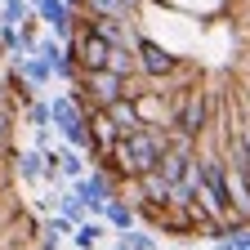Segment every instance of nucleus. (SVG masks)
Instances as JSON below:
<instances>
[{
    "label": "nucleus",
    "mask_w": 250,
    "mask_h": 250,
    "mask_svg": "<svg viewBox=\"0 0 250 250\" xmlns=\"http://www.w3.org/2000/svg\"><path fill=\"white\" fill-rule=\"evenodd\" d=\"M161 156H166V134L139 125V130H130V134L116 139L112 166H107V170H112L116 179H125V183H134V179H143V174H156Z\"/></svg>",
    "instance_id": "obj_1"
},
{
    "label": "nucleus",
    "mask_w": 250,
    "mask_h": 250,
    "mask_svg": "<svg viewBox=\"0 0 250 250\" xmlns=\"http://www.w3.org/2000/svg\"><path fill=\"white\" fill-rule=\"evenodd\" d=\"M49 116H54L58 139L67 143L72 152H89V116H85V107H81V99H76L72 89L49 99Z\"/></svg>",
    "instance_id": "obj_2"
},
{
    "label": "nucleus",
    "mask_w": 250,
    "mask_h": 250,
    "mask_svg": "<svg viewBox=\"0 0 250 250\" xmlns=\"http://www.w3.org/2000/svg\"><path fill=\"white\" fill-rule=\"evenodd\" d=\"M197 174H201V210H206L210 219H232L228 161H219V156H197Z\"/></svg>",
    "instance_id": "obj_3"
},
{
    "label": "nucleus",
    "mask_w": 250,
    "mask_h": 250,
    "mask_svg": "<svg viewBox=\"0 0 250 250\" xmlns=\"http://www.w3.org/2000/svg\"><path fill=\"white\" fill-rule=\"evenodd\" d=\"M134 54H139V76H147V81H166V76L179 72V54H170L161 41H152V36H139Z\"/></svg>",
    "instance_id": "obj_4"
},
{
    "label": "nucleus",
    "mask_w": 250,
    "mask_h": 250,
    "mask_svg": "<svg viewBox=\"0 0 250 250\" xmlns=\"http://www.w3.org/2000/svg\"><path fill=\"white\" fill-rule=\"evenodd\" d=\"M31 9H36V18L49 27V36L54 41H76V22H81V14L67 5V0H31Z\"/></svg>",
    "instance_id": "obj_5"
},
{
    "label": "nucleus",
    "mask_w": 250,
    "mask_h": 250,
    "mask_svg": "<svg viewBox=\"0 0 250 250\" xmlns=\"http://www.w3.org/2000/svg\"><path fill=\"white\" fill-rule=\"evenodd\" d=\"M206 116H210V99L201 89H183L179 94V112H174V125H179V134L183 139H201V130H206Z\"/></svg>",
    "instance_id": "obj_6"
},
{
    "label": "nucleus",
    "mask_w": 250,
    "mask_h": 250,
    "mask_svg": "<svg viewBox=\"0 0 250 250\" xmlns=\"http://www.w3.org/2000/svg\"><path fill=\"white\" fill-rule=\"evenodd\" d=\"M134 112H139V125H147V130H166L170 121V107L161 103V94H134Z\"/></svg>",
    "instance_id": "obj_7"
},
{
    "label": "nucleus",
    "mask_w": 250,
    "mask_h": 250,
    "mask_svg": "<svg viewBox=\"0 0 250 250\" xmlns=\"http://www.w3.org/2000/svg\"><path fill=\"white\" fill-rule=\"evenodd\" d=\"M14 72H18V76H22L31 89H41V85H49V81H54V67H49L45 58H36V54L18 58V62H14Z\"/></svg>",
    "instance_id": "obj_8"
},
{
    "label": "nucleus",
    "mask_w": 250,
    "mask_h": 250,
    "mask_svg": "<svg viewBox=\"0 0 250 250\" xmlns=\"http://www.w3.org/2000/svg\"><path fill=\"white\" fill-rule=\"evenodd\" d=\"M14 174H18L22 183L45 179V152H41V147H22V152L14 156Z\"/></svg>",
    "instance_id": "obj_9"
},
{
    "label": "nucleus",
    "mask_w": 250,
    "mask_h": 250,
    "mask_svg": "<svg viewBox=\"0 0 250 250\" xmlns=\"http://www.w3.org/2000/svg\"><path fill=\"white\" fill-rule=\"evenodd\" d=\"M103 121L116 130V139L121 134H130V130H139V112H134V99H121V103H112L107 112H103Z\"/></svg>",
    "instance_id": "obj_10"
},
{
    "label": "nucleus",
    "mask_w": 250,
    "mask_h": 250,
    "mask_svg": "<svg viewBox=\"0 0 250 250\" xmlns=\"http://www.w3.org/2000/svg\"><path fill=\"white\" fill-rule=\"evenodd\" d=\"M134 219H139V206H130V201H112L107 206V214H103V224L112 228V232H134Z\"/></svg>",
    "instance_id": "obj_11"
},
{
    "label": "nucleus",
    "mask_w": 250,
    "mask_h": 250,
    "mask_svg": "<svg viewBox=\"0 0 250 250\" xmlns=\"http://www.w3.org/2000/svg\"><path fill=\"white\" fill-rule=\"evenodd\" d=\"M107 72H112V76H121V81H130V76H139V54H134L130 45H121V49H112V54H107Z\"/></svg>",
    "instance_id": "obj_12"
},
{
    "label": "nucleus",
    "mask_w": 250,
    "mask_h": 250,
    "mask_svg": "<svg viewBox=\"0 0 250 250\" xmlns=\"http://www.w3.org/2000/svg\"><path fill=\"white\" fill-rule=\"evenodd\" d=\"M49 156L58 161V174L67 179V183H76V179H85V174H89V170H85V161H81V152H72L67 143H62L58 152H49Z\"/></svg>",
    "instance_id": "obj_13"
},
{
    "label": "nucleus",
    "mask_w": 250,
    "mask_h": 250,
    "mask_svg": "<svg viewBox=\"0 0 250 250\" xmlns=\"http://www.w3.org/2000/svg\"><path fill=\"white\" fill-rule=\"evenodd\" d=\"M54 206H58V214H62V219H72L76 228H81V224H89V210H85V201L72 192V188H67V192H58V197H54Z\"/></svg>",
    "instance_id": "obj_14"
},
{
    "label": "nucleus",
    "mask_w": 250,
    "mask_h": 250,
    "mask_svg": "<svg viewBox=\"0 0 250 250\" xmlns=\"http://www.w3.org/2000/svg\"><path fill=\"white\" fill-rule=\"evenodd\" d=\"M31 14V0H5V5H0V27H22Z\"/></svg>",
    "instance_id": "obj_15"
},
{
    "label": "nucleus",
    "mask_w": 250,
    "mask_h": 250,
    "mask_svg": "<svg viewBox=\"0 0 250 250\" xmlns=\"http://www.w3.org/2000/svg\"><path fill=\"white\" fill-rule=\"evenodd\" d=\"M22 121H27L36 134H49V125H54V116H49V99H36L31 107H22Z\"/></svg>",
    "instance_id": "obj_16"
},
{
    "label": "nucleus",
    "mask_w": 250,
    "mask_h": 250,
    "mask_svg": "<svg viewBox=\"0 0 250 250\" xmlns=\"http://www.w3.org/2000/svg\"><path fill=\"white\" fill-rule=\"evenodd\" d=\"M107 232H112V228L103 224V219H89V224H81V228H76V237H72V241H76L81 250H94V246H99Z\"/></svg>",
    "instance_id": "obj_17"
},
{
    "label": "nucleus",
    "mask_w": 250,
    "mask_h": 250,
    "mask_svg": "<svg viewBox=\"0 0 250 250\" xmlns=\"http://www.w3.org/2000/svg\"><path fill=\"white\" fill-rule=\"evenodd\" d=\"M81 14H89V18H130L121 0H85V9H81Z\"/></svg>",
    "instance_id": "obj_18"
},
{
    "label": "nucleus",
    "mask_w": 250,
    "mask_h": 250,
    "mask_svg": "<svg viewBox=\"0 0 250 250\" xmlns=\"http://www.w3.org/2000/svg\"><path fill=\"white\" fill-rule=\"evenodd\" d=\"M36 58H45L49 67H58V62L67 58V45H62V41H54V36H45V41H36Z\"/></svg>",
    "instance_id": "obj_19"
},
{
    "label": "nucleus",
    "mask_w": 250,
    "mask_h": 250,
    "mask_svg": "<svg viewBox=\"0 0 250 250\" xmlns=\"http://www.w3.org/2000/svg\"><path fill=\"white\" fill-rule=\"evenodd\" d=\"M41 232H45L49 241H62V237H76V224H72V219H62V214H49Z\"/></svg>",
    "instance_id": "obj_20"
},
{
    "label": "nucleus",
    "mask_w": 250,
    "mask_h": 250,
    "mask_svg": "<svg viewBox=\"0 0 250 250\" xmlns=\"http://www.w3.org/2000/svg\"><path fill=\"white\" fill-rule=\"evenodd\" d=\"M116 246H125V250H156V241H152V232H121V241Z\"/></svg>",
    "instance_id": "obj_21"
},
{
    "label": "nucleus",
    "mask_w": 250,
    "mask_h": 250,
    "mask_svg": "<svg viewBox=\"0 0 250 250\" xmlns=\"http://www.w3.org/2000/svg\"><path fill=\"white\" fill-rule=\"evenodd\" d=\"M9 139H14V112H9V107H0V152L9 147Z\"/></svg>",
    "instance_id": "obj_22"
},
{
    "label": "nucleus",
    "mask_w": 250,
    "mask_h": 250,
    "mask_svg": "<svg viewBox=\"0 0 250 250\" xmlns=\"http://www.w3.org/2000/svg\"><path fill=\"white\" fill-rule=\"evenodd\" d=\"M237 139H241V147H246V166H250V116H246V125H241Z\"/></svg>",
    "instance_id": "obj_23"
},
{
    "label": "nucleus",
    "mask_w": 250,
    "mask_h": 250,
    "mask_svg": "<svg viewBox=\"0 0 250 250\" xmlns=\"http://www.w3.org/2000/svg\"><path fill=\"white\" fill-rule=\"evenodd\" d=\"M121 5H125V14H139V9L147 5V0H121Z\"/></svg>",
    "instance_id": "obj_24"
},
{
    "label": "nucleus",
    "mask_w": 250,
    "mask_h": 250,
    "mask_svg": "<svg viewBox=\"0 0 250 250\" xmlns=\"http://www.w3.org/2000/svg\"><path fill=\"white\" fill-rule=\"evenodd\" d=\"M0 107H9V89H5V81H0Z\"/></svg>",
    "instance_id": "obj_25"
},
{
    "label": "nucleus",
    "mask_w": 250,
    "mask_h": 250,
    "mask_svg": "<svg viewBox=\"0 0 250 250\" xmlns=\"http://www.w3.org/2000/svg\"><path fill=\"white\" fill-rule=\"evenodd\" d=\"M214 250H237V246H232V241H228V237H224V241H219V246H214Z\"/></svg>",
    "instance_id": "obj_26"
},
{
    "label": "nucleus",
    "mask_w": 250,
    "mask_h": 250,
    "mask_svg": "<svg viewBox=\"0 0 250 250\" xmlns=\"http://www.w3.org/2000/svg\"><path fill=\"white\" fill-rule=\"evenodd\" d=\"M67 5H72V9H76V14H81V9H85V0H67Z\"/></svg>",
    "instance_id": "obj_27"
},
{
    "label": "nucleus",
    "mask_w": 250,
    "mask_h": 250,
    "mask_svg": "<svg viewBox=\"0 0 250 250\" xmlns=\"http://www.w3.org/2000/svg\"><path fill=\"white\" fill-rule=\"evenodd\" d=\"M112 250H125V246H112Z\"/></svg>",
    "instance_id": "obj_28"
},
{
    "label": "nucleus",
    "mask_w": 250,
    "mask_h": 250,
    "mask_svg": "<svg viewBox=\"0 0 250 250\" xmlns=\"http://www.w3.org/2000/svg\"><path fill=\"white\" fill-rule=\"evenodd\" d=\"M0 5H5V0H0Z\"/></svg>",
    "instance_id": "obj_29"
}]
</instances>
